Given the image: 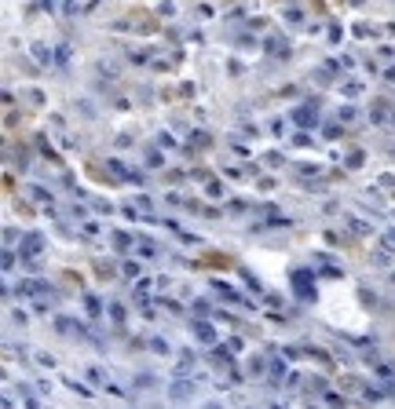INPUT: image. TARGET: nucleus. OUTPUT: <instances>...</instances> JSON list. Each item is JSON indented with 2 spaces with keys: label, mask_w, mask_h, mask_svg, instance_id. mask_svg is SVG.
I'll list each match as a JSON object with an SVG mask.
<instances>
[{
  "label": "nucleus",
  "mask_w": 395,
  "mask_h": 409,
  "mask_svg": "<svg viewBox=\"0 0 395 409\" xmlns=\"http://www.w3.org/2000/svg\"><path fill=\"white\" fill-rule=\"evenodd\" d=\"M311 121H315V117L307 114V110H300V114H296V124H311Z\"/></svg>",
  "instance_id": "0eeeda50"
},
{
  "label": "nucleus",
  "mask_w": 395,
  "mask_h": 409,
  "mask_svg": "<svg viewBox=\"0 0 395 409\" xmlns=\"http://www.w3.org/2000/svg\"><path fill=\"white\" fill-rule=\"evenodd\" d=\"M41 248H44V238L41 234H26L22 238V259H33Z\"/></svg>",
  "instance_id": "f257e3e1"
},
{
  "label": "nucleus",
  "mask_w": 395,
  "mask_h": 409,
  "mask_svg": "<svg viewBox=\"0 0 395 409\" xmlns=\"http://www.w3.org/2000/svg\"><path fill=\"white\" fill-rule=\"evenodd\" d=\"M191 369H194V355L183 351V355H180V373H191Z\"/></svg>",
  "instance_id": "20e7f679"
},
{
  "label": "nucleus",
  "mask_w": 395,
  "mask_h": 409,
  "mask_svg": "<svg viewBox=\"0 0 395 409\" xmlns=\"http://www.w3.org/2000/svg\"><path fill=\"white\" fill-rule=\"evenodd\" d=\"M194 395V384L191 380H180V384H168V398H176V402H183V398Z\"/></svg>",
  "instance_id": "f03ea898"
},
{
  "label": "nucleus",
  "mask_w": 395,
  "mask_h": 409,
  "mask_svg": "<svg viewBox=\"0 0 395 409\" xmlns=\"http://www.w3.org/2000/svg\"><path fill=\"white\" fill-rule=\"evenodd\" d=\"M194 332H198V340H205V343H212V325H205V322H201V325H198V322H194Z\"/></svg>",
  "instance_id": "7ed1b4c3"
},
{
  "label": "nucleus",
  "mask_w": 395,
  "mask_h": 409,
  "mask_svg": "<svg viewBox=\"0 0 395 409\" xmlns=\"http://www.w3.org/2000/svg\"><path fill=\"white\" fill-rule=\"evenodd\" d=\"M347 227H351V230H359V234H373V230L366 227V223H359V219H347Z\"/></svg>",
  "instance_id": "39448f33"
},
{
  "label": "nucleus",
  "mask_w": 395,
  "mask_h": 409,
  "mask_svg": "<svg viewBox=\"0 0 395 409\" xmlns=\"http://www.w3.org/2000/svg\"><path fill=\"white\" fill-rule=\"evenodd\" d=\"M110 318H114V322H121V318H125V311H121L117 303H110Z\"/></svg>",
  "instance_id": "6e6552de"
},
{
  "label": "nucleus",
  "mask_w": 395,
  "mask_h": 409,
  "mask_svg": "<svg viewBox=\"0 0 395 409\" xmlns=\"http://www.w3.org/2000/svg\"><path fill=\"white\" fill-rule=\"evenodd\" d=\"M150 347H154L157 355H168V343H165V340H150Z\"/></svg>",
  "instance_id": "423d86ee"
},
{
  "label": "nucleus",
  "mask_w": 395,
  "mask_h": 409,
  "mask_svg": "<svg viewBox=\"0 0 395 409\" xmlns=\"http://www.w3.org/2000/svg\"><path fill=\"white\" fill-rule=\"evenodd\" d=\"M384 248H395V230H388V234H384Z\"/></svg>",
  "instance_id": "9d476101"
},
{
  "label": "nucleus",
  "mask_w": 395,
  "mask_h": 409,
  "mask_svg": "<svg viewBox=\"0 0 395 409\" xmlns=\"http://www.w3.org/2000/svg\"><path fill=\"white\" fill-rule=\"evenodd\" d=\"M139 252H143V256H157V248L150 245V241H143V245H139Z\"/></svg>",
  "instance_id": "1a4fd4ad"
}]
</instances>
